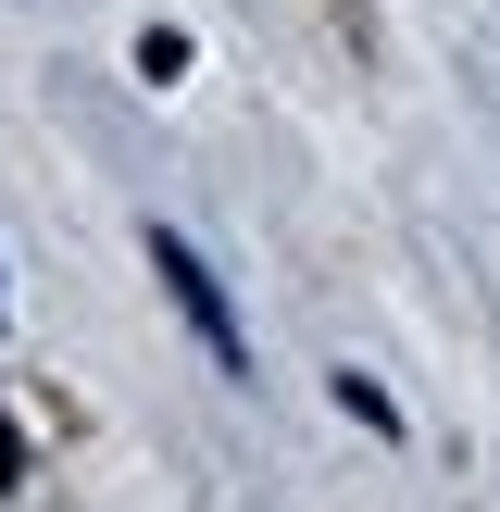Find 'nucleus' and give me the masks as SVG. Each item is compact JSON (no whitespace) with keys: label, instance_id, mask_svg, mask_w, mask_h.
<instances>
[{"label":"nucleus","instance_id":"obj_1","mask_svg":"<svg viewBox=\"0 0 500 512\" xmlns=\"http://www.w3.org/2000/svg\"><path fill=\"white\" fill-rule=\"evenodd\" d=\"M150 275H163V288H175V313H188V325H200V350H213V363H225V375H250V325H238V313H225V275H213V263H200V250H188V238H175V225H150Z\"/></svg>","mask_w":500,"mask_h":512}]
</instances>
